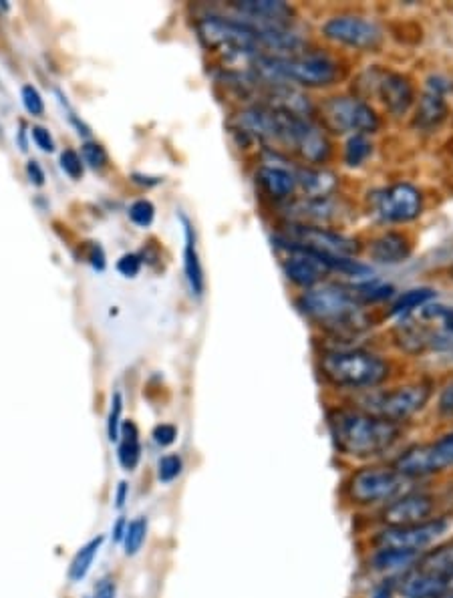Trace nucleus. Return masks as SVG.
<instances>
[{
    "label": "nucleus",
    "mask_w": 453,
    "mask_h": 598,
    "mask_svg": "<svg viewBox=\"0 0 453 598\" xmlns=\"http://www.w3.org/2000/svg\"><path fill=\"white\" fill-rule=\"evenodd\" d=\"M240 15L256 19L260 27L284 29L294 19V9L280 0H244L232 5Z\"/></svg>",
    "instance_id": "obj_17"
},
{
    "label": "nucleus",
    "mask_w": 453,
    "mask_h": 598,
    "mask_svg": "<svg viewBox=\"0 0 453 598\" xmlns=\"http://www.w3.org/2000/svg\"><path fill=\"white\" fill-rule=\"evenodd\" d=\"M373 154V143L367 135H351L345 145V164L351 168L361 166Z\"/></svg>",
    "instance_id": "obj_30"
},
{
    "label": "nucleus",
    "mask_w": 453,
    "mask_h": 598,
    "mask_svg": "<svg viewBox=\"0 0 453 598\" xmlns=\"http://www.w3.org/2000/svg\"><path fill=\"white\" fill-rule=\"evenodd\" d=\"M323 375L339 387L371 389L389 377V365L369 351H333L321 359Z\"/></svg>",
    "instance_id": "obj_5"
},
{
    "label": "nucleus",
    "mask_w": 453,
    "mask_h": 598,
    "mask_svg": "<svg viewBox=\"0 0 453 598\" xmlns=\"http://www.w3.org/2000/svg\"><path fill=\"white\" fill-rule=\"evenodd\" d=\"M447 520L437 518V520H427L421 524L413 526H397V528H387L377 534L375 544L381 548H391V550H409V552H419L421 548L429 546L435 542L445 530H447Z\"/></svg>",
    "instance_id": "obj_14"
},
{
    "label": "nucleus",
    "mask_w": 453,
    "mask_h": 598,
    "mask_svg": "<svg viewBox=\"0 0 453 598\" xmlns=\"http://www.w3.org/2000/svg\"><path fill=\"white\" fill-rule=\"evenodd\" d=\"M321 117L325 127L335 133L367 135L379 129V117L375 109L359 97H329L321 105Z\"/></svg>",
    "instance_id": "obj_7"
},
{
    "label": "nucleus",
    "mask_w": 453,
    "mask_h": 598,
    "mask_svg": "<svg viewBox=\"0 0 453 598\" xmlns=\"http://www.w3.org/2000/svg\"><path fill=\"white\" fill-rule=\"evenodd\" d=\"M433 512V500L425 492H409L393 500L381 514L387 528L413 526L427 522Z\"/></svg>",
    "instance_id": "obj_16"
},
{
    "label": "nucleus",
    "mask_w": 453,
    "mask_h": 598,
    "mask_svg": "<svg viewBox=\"0 0 453 598\" xmlns=\"http://www.w3.org/2000/svg\"><path fill=\"white\" fill-rule=\"evenodd\" d=\"M127 498H129V486H127V482H119V486L115 490V506H117V510H121L125 506Z\"/></svg>",
    "instance_id": "obj_45"
},
{
    "label": "nucleus",
    "mask_w": 453,
    "mask_h": 598,
    "mask_svg": "<svg viewBox=\"0 0 453 598\" xmlns=\"http://www.w3.org/2000/svg\"><path fill=\"white\" fill-rule=\"evenodd\" d=\"M232 127L248 139H258L270 147H282L309 164H323L331 156V143L321 127L309 117H300L268 105L242 109Z\"/></svg>",
    "instance_id": "obj_1"
},
{
    "label": "nucleus",
    "mask_w": 453,
    "mask_h": 598,
    "mask_svg": "<svg viewBox=\"0 0 453 598\" xmlns=\"http://www.w3.org/2000/svg\"><path fill=\"white\" fill-rule=\"evenodd\" d=\"M415 566L453 586V542L427 552L423 558H417Z\"/></svg>",
    "instance_id": "obj_25"
},
{
    "label": "nucleus",
    "mask_w": 453,
    "mask_h": 598,
    "mask_svg": "<svg viewBox=\"0 0 453 598\" xmlns=\"http://www.w3.org/2000/svg\"><path fill=\"white\" fill-rule=\"evenodd\" d=\"M329 427L337 450L351 458H375L385 454L401 435L399 423L381 419L361 409H335Z\"/></svg>",
    "instance_id": "obj_2"
},
{
    "label": "nucleus",
    "mask_w": 453,
    "mask_h": 598,
    "mask_svg": "<svg viewBox=\"0 0 453 598\" xmlns=\"http://www.w3.org/2000/svg\"><path fill=\"white\" fill-rule=\"evenodd\" d=\"M117 441H119V447H117L119 466L125 472H133L141 462V439H139L137 425L133 421L121 423Z\"/></svg>",
    "instance_id": "obj_24"
},
{
    "label": "nucleus",
    "mask_w": 453,
    "mask_h": 598,
    "mask_svg": "<svg viewBox=\"0 0 453 598\" xmlns=\"http://www.w3.org/2000/svg\"><path fill=\"white\" fill-rule=\"evenodd\" d=\"M373 598H391V588H389V586H381V588H377V592H375Z\"/></svg>",
    "instance_id": "obj_47"
},
{
    "label": "nucleus",
    "mask_w": 453,
    "mask_h": 598,
    "mask_svg": "<svg viewBox=\"0 0 453 598\" xmlns=\"http://www.w3.org/2000/svg\"><path fill=\"white\" fill-rule=\"evenodd\" d=\"M121 415H123V395L117 391L111 397V409H109V415H107V435H109L111 443L119 439Z\"/></svg>",
    "instance_id": "obj_34"
},
{
    "label": "nucleus",
    "mask_w": 453,
    "mask_h": 598,
    "mask_svg": "<svg viewBox=\"0 0 453 598\" xmlns=\"http://www.w3.org/2000/svg\"><path fill=\"white\" fill-rule=\"evenodd\" d=\"M262 190L274 200H286L296 190V178L292 172L278 166H262L256 174Z\"/></svg>",
    "instance_id": "obj_22"
},
{
    "label": "nucleus",
    "mask_w": 453,
    "mask_h": 598,
    "mask_svg": "<svg viewBox=\"0 0 453 598\" xmlns=\"http://www.w3.org/2000/svg\"><path fill=\"white\" fill-rule=\"evenodd\" d=\"M151 437H154V441H156L160 447H170V445L176 441V437H178V429H176V425H172V423H162V425H158V427L154 429V433H151Z\"/></svg>",
    "instance_id": "obj_39"
},
{
    "label": "nucleus",
    "mask_w": 453,
    "mask_h": 598,
    "mask_svg": "<svg viewBox=\"0 0 453 598\" xmlns=\"http://www.w3.org/2000/svg\"><path fill=\"white\" fill-rule=\"evenodd\" d=\"M61 170L71 180H81L83 178V160L75 152V149H65V152L61 154Z\"/></svg>",
    "instance_id": "obj_37"
},
{
    "label": "nucleus",
    "mask_w": 453,
    "mask_h": 598,
    "mask_svg": "<svg viewBox=\"0 0 453 598\" xmlns=\"http://www.w3.org/2000/svg\"><path fill=\"white\" fill-rule=\"evenodd\" d=\"M429 397H431V387L427 383H411V385L381 393L377 397H371L365 405V411H369L381 419L401 423V421L413 417L417 411H421L427 405Z\"/></svg>",
    "instance_id": "obj_10"
},
{
    "label": "nucleus",
    "mask_w": 453,
    "mask_h": 598,
    "mask_svg": "<svg viewBox=\"0 0 453 598\" xmlns=\"http://www.w3.org/2000/svg\"><path fill=\"white\" fill-rule=\"evenodd\" d=\"M81 154H83L85 164H89L93 170H103L107 166V162H109V156L105 152V147L99 145V143H95V141L83 143Z\"/></svg>",
    "instance_id": "obj_35"
},
{
    "label": "nucleus",
    "mask_w": 453,
    "mask_h": 598,
    "mask_svg": "<svg viewBox=\"0 0 453 598\" xmlns=\"http://www.w3.org/2000/svg\"><path fill=\"white\" fill-rule=\"evenodd\" d=\"M103 542H105V536L99 534V536L91 538L87 544H83L77 550V554L73 556L71 566H69V580L71 582H81L89 574V570H91V566H93V562H95V558H97Z\"/></svg>",
    "instance_id": "obj_27"
},
{
    "label": "nucleus",
    "mask_w": 453,
    "mask_h": 598,
    "mask_svg": "<svg viewBox=\"0 0 453 598\" xmlns=\"http://www.w3.org/2000/svg\"><path fill=\"white\" fill-rule=\"evenodd\" d=\"M31 135H33V141L37 143V147L43 149V152H47V154L55 152V139H53V135H51L49 129H45L41 125H35L31 129Z\"/></svg>",
    "instance_id": "obj_40"
},
{
    "label": "nucleus",
    "mask_w": 453,
    "mask_h": 598,
    "mask_svg": "<svg viewBox=\"0 0 453 598\" xmlns=\"http://www.w3.org/2000/svg\"><path fill=\"white\" fill-rule=\"evenodd\" d=\"M85 256H87L89 264H91L95 270H103V268H105V252H103V248H101L99 244L89 242V244H87V252H85Z\"/></svg>",
    "instance_id": "obj_42"
},
{
    "label": "nucleus",
    "mask_w": 453,
    "mask_h": 598,
    "mask_svg": "<svg viewBox=\"0 0 453 598\" xmlns=\"http://www.w3.org/2000/svg\"><path fill=\"white\" fill-rule=\"evenodd\" d=\"M182 222H184V236H186V244H184L186 280H188L192 294L202 296L206 290V278H204V268H202V260H200L198 244H196V230L186 216H182Z\"/></svg>",
    "instance_id": "obj_19"
},
{
    "label": "nucleus",
    "mask_w": 453,
    "mask_h": 598,
    "mask_svg": "<svg viewBox=\"0 0 453 598\" xmlns=\"http://www.w3.org/2000/svg\"><path fill=\"white\" fill-rule=\"evenodd\" d=\"M298 307L307 317L335 331L339 329L357 331L365 325L361 303L353 286L325 284L319 288H311L309 292L300 296Z\"/></svg>",
    "instance_id": "obj_4"
},
{
    "label": "nucleus",
    "mask_w": 453,
    "mask_h": 598,
    "mask_svg": "<svg viewBox=\"0 0 453 598\" xmlns=\"http://www.w3.org/2000/svg\"><path fill=\"white\" fill-rule=\"evenodd\" d=\"M373 206L379 218L393 224L415 220L423 210V196L411 184H395L375 194Z\"/></svg>",
    "instance_id": "obj_13"
},
{
    "label": "nucleus",
    "mask_w": 453,
    "mask_h": 598,
    "mask_svg": "<svg viewBox=\"0 0 453 598\" xmlns=\"http://www.w3.org/2000/svg\"><path fill=\"white\" fill-rule=\"evenodd\" d=\"M286 228L288 230H286L284 238H288V240H292L296 244L307 246L311 250L329 254V256L353 258L361 250V246H359L357 240L347 238V236H343L339 232H333V230H327V228L307 226V224H294V222H290Z\"/></svg>",
    "instance_id": "obj_12"
},
{
    "label": "nucleus",
    "mask_w": 453,
    "mask_h": 598,
    "mask_svg": "<svg viewBox=\"0 0 453 598\" xmlns=\"http://www.w3.org/2000/svg\"><path fill=\"white\" fill-rule=\"evenodd\" d=\"M21 99H23L25 109H27L33 117H41V115L45 113V101H43V97H41V93H39L37 87H33V85H25V87L21 89Z\"/></svg>",
    "instance_id": "obj_36"
},
{
    "label": "nucleus",
    "mask_w": 453,
    "mask_h": 598,
    "mask_svg": "<svg viewBox=\"0 0 453 598\" xmlns=\"http://www.w3.org/2000/svg\"><path fill=\"white\" fill-rule=\"evenodd\" d=\"M115 594H117L115 582H113V580H109V578H105V580H101V582H99V586L95 588V594H93V598H115Z\"/></svg>",
    "instance_id": "obj_44"
},
{
    "label": "nucleus",
    "mask_w": 453,
    "mask_h": 598,
    "mask_svg": "<svg viewBox=\"0 0 453 598\" xmlns=\"http://www.w3.org/2000/svg\"><path fill=\"white\" fill-rule=\"evenodd\" d=\"M323 35L335 43H341L359 51H377L383 45V31L377 23L363 17L343 15L333 17L323 25Z\"/></svg>",
    "instance_id": "obj_11"
},
{
    "label": "nucleus",
    "mask_w": 453,
    "mask_h": 598,
    "mask_svg": "<svg viewBox=\"0 0 453 598\" xmlns=\"http://www.w3.org/2000/svg\"><path fill=\"white\" fill-rule=\"evenodd\" d=\"M129 218L135 226L147 228V226H151V222H154V218H156V206L151 204L149 200H137L129 206Z\"/></svg>",
    "instance_id": "obj_33"
},
{
    "label": "nucleus",
    "mask_w": 453,
    "mask_h": 598,
    "mask_svg": "<svg viewBox=\"0 0 453 598\" xmlns=\"http://www.w3.org/2000/svg\"><path fill=\"white\" fill-rule=\"evenodd\" d=\"M371 256L379 264H399L411 254V242L401 232H385L371 242Z\"/></svg>",
    "instance_id": "obj_21"
},
{
    "label": "nucleus",
    "mask_w": 453,
    "mask_h": 598,
    "mask_svg": "<svg viewBox=\"0 0 453 598\" xmlns=\"http://www.w3.org/2000/svg\"><path fill=\"white\" fill-rule=\"evenodd\" d=\"M409 478L401 476L395 468H365L357 472L347 486L349 498L359 506H373L381 502L395 500Z\"/></svg>",
    "instance_id": "obj_8"
},
{
    "label": "nucleus",
    "mask_w": 453,
    "mask_h": 598,
    "mask_svg": "<svg viewBox=\"0 0 453 598\" xmlns=\"http://www.w3.org/2000/svg\"><path fill=\"white\" fill-rule=\"evenodd\" d=\"M453 466V433L425 445H415L395 460V470L405 478H423Z\"/></svg>",
    "instance_id": "obj_9"
},
{
    "label": "nucleus",
    "mask_w": 453,
    "mask_h": 598,
    "mask_svg": "<svg viewBox=\"0 0 453 598\" xmlns=\"http://www.w3.org/2000/svg\"><path fill=\"white\" fill-rule=\"evenodd\" d=\"M147 538V520L143 516L131 520L127 524V530H125V536H123V548H125V556H135L143 542Z\"/></svg>",
    "instance_id": "obj_31"
},
{
    "label": "nucleus",
    "mask_w": 453,
    "mask_h": 598,
    "mask_svg": "<svg viewBox=\"0 0 453 598\" xmlns=\"http://www.w3.org/2000/svg\"><path fill=\"white\" fill-rule=\"evenodd\" d=\"M27 176H29V180L35 184V186H45V170L41 168V164L39 162H35V160H31L29 164H27Z\"/></svg>",
    "instance_id": "obj_43"
},
{
    "label": "nucleus",
    "mask_w": 453,
    "mask_h": 598,
    "mask_svg": "<svg viewBox=\"0 0 453 598\" xmlns=\"http://www.w3.org/2000/svg\"><path fill=\"white\" fill-rule=\"evenodd\" d=\"M433 298H435V290H431V288H413V290H407V292H403L397 298V303L391 309V315L405 317V315L413 313L415 309L431 303Z\"/></svg>",
    "instance_id": "obj_28"
},
{
    "label": "nucleus",
    "mask_w": 453,
    "mask_h": 598,
    "mask_svg": "<svg viewBox=\"0 0 453 598\" xmlns=\"http://www.w3.org/2000/svg\"><path fill=\"white\" fill-rule=\"evenodd\" d=\"M419 552H409V550H391V548H381L375 556H373V566L381 572L387 570H399L405 566H411L413 562H417Z\"/></svg>",
    "instance_id": "obj_29"
},
{
    "label": "nucleus",
    "mask_w": 453,
    "mask_h": 598,
    "mask_svg": "<svg viewBox=\"0 0 453 598\" xmlns=\"http://www.w3.org/2000/svg\"><path fill=\"white\" fill-rule=\"evenodd\" d=\"M447 115V105H445V99L443 95L435 93V91H425L423 97L419 99V105H417V115H415V125H419L421 129H435L441 125V121L445 119Z\"/></svg>",
    "instance_id": "obj_26"
},
{
    "label": "nucleus",
    "mask_w": 453,
    "mask_h": 598,
    "mask_svg": "<svg viewBox=\"0 0 453 598\" xmlns=\"http://www.w3.org/2000/svg\"><path fill=\"white\" fill-rule=\"evenodd\" d=\"M141 264H143V260H141L139 254H133V252L131 254H123L117 260V272L123 274L125 278H135L139 274V270H141Z\"/></svg>",
    "instance_id": "obj_38"
},
{
    "label": "nucleus",
    "mask_w": 453,
    "mask_h": 598,
    "mask_svg": "<svg viewBox=\"0 0 453 598\" xmlns=\"http://www.w3.org/2000/svg\"><path fill=\"white\" fill-rule=\"evenodd\" d=\"M288 212H292L294 224H307V226H319L329 224L339 218L341 206L329 198H302L288 206Z\"/></svg>",
    "instance_id": "obj_18"
},
{
    "label": "nucleus",
    "mask_w": 453,
    "mask_h": 598,
    "mask_svg": "<svg viewBox=\"0 0 453 598\" xmlns=\"http://www.w3.org/2000/svg\"><path fill=\"white\" fill-rule=\"evenodd\" d=\"M127 520L125 518H119L115 524H113V540L115 542H123V536H125V530H127Z\"/></svg>",
    "instance_id": "obj_46"
},
{
    "label": "nucleus",
    "mask_w": 453,
    "mask_h": 598,
    "mask_svg": "<svg viewBox=\"0 0 453 598\" xmlns=\"http://www.w3.org/2000/svg\"><path fill=\"white\" fill-rule=\"evenodd\" d=\"M365 77L369 81H373L369 85L367 93H371L375 89V93L379 95L383 105L395 117L405 115L409 111V107L413 105V87L407 77H403L399 73H391V71H381V69L367 71Z\"/></svg>",
    "instance_id": "obj_15"
},
{
    "label": "nucleus",
    "mask_w": 453,
    "mask_h": 598,
    "mask_svg": "<svg viewBox=\"0 0 453 598\" xmlns=\"http://www.w3.org/2000/svg\"><path fill=\"white\" fill-rule=\"evenodd\" d=\"M393 341L407 355L453 357V309L431 303L415 309L395 325Z\"/></svg>",
    "instance_id": "obj_3"
},
{
    "label": "nucleus",
    "mask_w": 453,
    "mask_h": 598,
    "mask_svg": "<svg viewBox=\"0 0 453 598\" xmlns=\"http://www.w3.org/2000/svg\"><path fill=\"white\" fill-rule=\"evenodd\" d=\"M399 588L405 598H443L449 592L451 584H447L415 566L413 570H409L403 576Z\"/></svg>",
    "instance_id": "obj_20"
},
{
    "label": "nucleus",
    "mask_w": 453,
    "mask_h": 598,
    "mask_svg": "<svg viewBox=\"0 0 453 598\" xmlns=\"http://www.w3.org/2000/svg\"><path fill=\"white\" fill-rule=\"evenodd\" d=\"M451 274H453V268H451Z\"/></svg>",
    "instance_id": "obj_48"
},
{
    "label": "nucleus",
    "mask_w": 453,
    "mask_h": 598,
    "mask_svg": "<svg viewBox=\"0 0 453 598\" xmlns=\"http://www.w3.org/2000/svg\"><path fill=\"white\" fill-rule=\"evenodd\" d=\"M294 178L296 188L305 192V198H329L337 188V178L325 170L300 168Z\"/></svg>",
    "instance_id": "obj_23"
},
{
    "label": "nucleus",
    "mask_w": 453,
    "mask_h": 598,
    "mask_svg": "<svg viewBox=\"0 0 453 598\" xmlns=\"http://www.w3.org/2000/svg\"><path fill=\"white\" fill-rule=\"evenodd\" d=\"M437 409L443 417H453V379L443 387L437 401Z\"/></svg>",
    "instance_id": "obj_41"
},
{
    "label": "nucleus",
    "mask_w": 453,
    "mask_h": 598,
    "mask_svg": "<svg viewBox=\"0 0 453 598\" xmlns=\"http://www.w3.org/2000/svg\"><path fill=\"white\" fill-rule=\"evenodd\" d=\"M182 470H184V460L178 454H168L158 464V480L162 484H172L182 476Z\"/></svg>",
    "instance_id": "obj_32"
},
{
    "label": "nucleus",
    "mask_w": 453,
    "mask_h": 598,
    "mask_svg": "<svg viewBox=\"0 0 453 598\" xmlns=\"http://www.w3.org/2000/svg\"><path fill=\"white\" fill-rule=\"evenodd\" d=\"M200 41L212 49L224 53L228 59H254L260 55L262 33L260 27L230 21L222 17H204L196 25Z\"/></svg>",
    "instance_id": "obj_6"
}]
</instances>
